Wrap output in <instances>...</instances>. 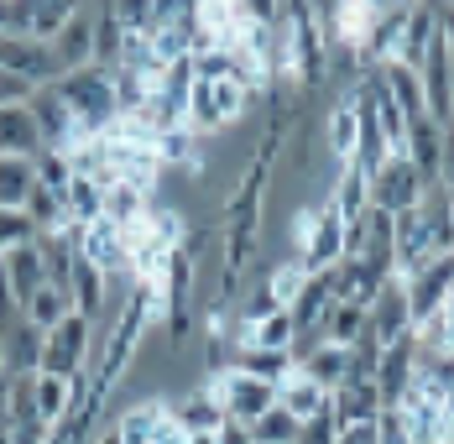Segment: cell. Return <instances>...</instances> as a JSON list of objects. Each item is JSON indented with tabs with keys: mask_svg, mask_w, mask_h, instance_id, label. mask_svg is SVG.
Here are the masks:
<instances>
[{
	"mask_svg": "<svg viewBox=\"0 0 454 444\" xmlns=\"http://www.w3.org/2000/svg\"><path fill=\"white\" fill-rule=\"evenodd\" d=\"M439 183L454 194V126H444V152H439Z\"/></svg>",
	"mask_w": 454,
	"mask_h": 444,
	"instance_id": "f6af8a7d",
	"label": "cell"
},
{
	"mask_svg": "<svg viewBox=\"0 0 454 444\" xmlns=\"http://www.w3.org/2000/svg\"><path fill=\"white\" fill-rule=\"evenodd\" d=\"M90 444H121V434H115V429H110V434H94Z\"/></svg>",
	"mask_w": 454,
	"mask_h": 444,
	"instance_id": "c3c4849f",
	"label": "cell"
},
{
	"mask_svg": "<svg viewBox=\"0 0 454 444\" xmlns=\"http://www.w3.org/2000/svg\"><path fill=\"white\" fill-rule=\"evenodd\" d=\"M345 235H350V225L334 210V199H324L318 210H303L298 215V262L309 272H329L334 262H345Z\"/></svg>",
	"mask_w": 454,
	"mask_h": 444,
	"instance_id": "7a4b0ae2",
	"label": "cell"
},
{
	"mask_svg": "<svg viewBox=\"0 0 454 444\" xmlns=\"http://www.w3.org/2000/svg\"><path fill=\"white\" fill-rule=\"evenodd\" d=\"M37 188V157H0V210H21Z\"/></svg>",
	"mask_w": 454,
	"mask_h": 444,
	"instance_id": "f1b7e54d",
	"label": "cell"
},
{
	"mask_svg": "<svg viewBox=\"0 0 454 444\" xmlns=\"http://www.w3.org/2000/svg\"><path fill=\"white\" fill-rule=\"evenodd\" d=\"M209 382H215V392L225 402V418H235V424H256L267 408H277L272 382H262V377H251V371H240V366H230V371L209 377Z\"/></svg>",
	"mask_w": 454,
	"mask_h": 444,
	"instance_id": "8992f818",
	"label": "cell"
},
{
	"mask_svg": "<svg viewBox=\"0 0 454 444\" xmlns=\"http://www.w3.org/2000/svg\"><path fill=\"white\" fill-rule=\"evenodd\" d=\"M27 110H32V121H37V131H43L47 152H79V126H74V110L63 105L58 84L32 89V94H27Z\"/></svg>",
	"mask_w": 454,
	"mask_h": 444,
	"instance_id": "52a82bcc",
	"label": "cell"
},
{
	"mask_svg": "<svg viewBox=\"0 0 454 444\" xmlns=\"http://www.w3.org/2000/svg\"><path fill=\"white\" fill-rule=\"evenodd\" d=\"M356 141H361V121H356V99H350V89L334 99V110H329V157L345 168V163H356Z\"/></svg>",
	"mask_w": 454,
	"mask_h": 444,
	"instance_id": "cb8c5ba5",
	"label": "cell"
},
{
	"mask_svg": "<svg viewBox=\"0 0 454 444\" xmlns=\"http://www.w3.org/2000/svg\"><path fill=\"white\" fill-rule=\"evenodd\" d=\"M277 402H282V408H287V413H293L298 424H309L314 413H324V408H329V392L318 387L314 377H303V371H293V377H287V382L277 387Z\"/></svg>",
	"mask_w": 454,
	"mask_h": 444,
	"instance_id": "4316f807",
	"label": "cell"
},
{
	"mask_svg": "<svg viewBox=\"0 0 454 444\" xmlns=\"http://www.w3.org/2000/svg\"><path fill=\"white\" fill-rule=\"evenodd\" d=\"M68 298H74V313L84 319H99L105 313V272L84 257H74V272H68Z\"/></svg>",
	"mask_w": 454,
	"mask_h": 444,
	"instance_id": "d4e9b609",
	"label": "cell"
},
{
	"mask_svg": "<svg viewBox=\"0 0 454 444\" xmlns=\"http://www.w3.org/2000/svg\"><path fill=\"white\" fill-rule=\"evenodd\" d=\"M43 131L32 121L27 105H5L0 110V157H43Z\"/></svg>",
	"mask_w": 454,
	"mask_h": 444,
	"instance_id": "d6986e66",
	"label": "cell"
},
{
	"mask_svg": "<svg viewBox=\"0 0 454 444\" xmlns=\"http://www.w3.org/2000/svg\"><path fill=\"white\" fill-rule=\"evenodd\" d=\"M412 371H418V340L403 335L397 345H387V351H381V366H376V387H381V402H387V408L408 398Z\"/></svg>",
	"mask_w": 454,
	"mask_h": 444,
	"instance_id": "5bb4252c",
	"label": "cell"
},
{
	"mask_svg": "<svg viewBox=\"0 0 454 444\" xmlns=\"http://www.w3.org/2000/svg\"><path fill=\"white\" fill-rule=\"evenodd\" d=\"M63 105L74 110V126H79V147L94 141L115 115H121V94H115V74L110 68H79V74H63L58 79Z\"/></svg>",
	"mask_w": 454,
	"mask_h": 444,
	"instance_id": "6da1fadb",
	"label": "cell"
},
{
	"mask_svg": "<svg viewBox=\"0 0 454 444\" xmlns=\"http://www.w3.org/2000/svg\"><path fill=\"white\" fill-rule=\"evenodd\" d=\"M63 210H68V225H94L99 215H105V188L94 183V178H79L74 173V183L63 188Z\"/></svg>",
	"mask_w": 454,
	"mask_h": 444,
	"instance_id": "f546056e",
	"label": "cell"
},
{
	"mask_svg": "<svg viewBox=\"0 0 454 444\" xmlns=\"http://www.w3.org/2000/svg\"><path fill=\"white\" fill-rule=\"evenodd\" d=\"M79 257L84 262H94L105 277H115V272H131V246H126V225H115V220H99L84 225L79 230Z\"/></svg>",
	"mask_w": 454,
	"mask_h": 444,
	"instance_id": "30bf717a",
	"label": "cell"
},
{
	"mask_svg": "<svg viewBox=\"0 0 454 444\" xmlns=\"http://www.w3.org/2000/svg\"><path fill=\"white\" fill-rule=\"evenodd\" d=\"M381 272H371L361 257H345V262L329 266V288H334V298L340 304H356V309H371L376 304V293H381Z\"/></svg>",
	"mask_w": 454,
	"mask_h": 444,
	"instance_id": "9a60e30c",
	"label": "cell"
},
{
	"mask_svg": "<svg viewBox=\"0 0 454 444\" xmlns=\"http://www.w3.org/2000/svg\"><path fill=\"white\" fill-rule=\"evenodd\" d=\"M439 152H444V126L418 115L408 126V157H412V168L423 173V183H439Z\"/></svg>",
	"mask_w": 454,
	"mask_h": 444,
	"instance_id": "44dd1931",
	"label": "cell"
},
{
	"mask_svg": "<svg viewBox=\"0 0 454 444\" xmlns=\"http://www.w3.org/2000/svg\"><path fill=\"white\" fill-rule=\"evenodd\" d=\"M152 215V194L141 188V183H115L110 194H105V220L115 225H137Z\"/></svg>",
	"mask_w": 454,
	"mask_h": 444,
	"instance_id": "d6a6232c",
	"label": "cell"
},
{
	"mask_svg": "<svg viewBox=\"0 0 454 444\" xmlns=\"http://www.w3.org/2000/svg\"><path fill=\"white\" fill-rule=\"evenodd\" d=\"M90 351H94V329L84 313H68L58 329H47L43 340V366L47 377H79V371H90Z\"/></svg>",
	"mask_w": 454,
	"mask_h": 444,
	"instance_id": "5b68a950",
	"label": "cell"
},
{
	"mask_svg": "<svg viewBox=\"0 0 454 444\" xmlns=\"http://www.w3.org/2000/svg\"><path fill=\"white\" fill-rule=\"evenodd\" d=\"M365 335V309H356V304H329V313H324V324H318V340H329V345H356Z\"/></svg>",
	"mask_w": 454,
	"mask_h": 444,
	"instance_id": "4dcf8cb0",
	"label": "cell"
},
{
	"mask_svg": "<svg viewBox=\"0 0 454 444\" xmlns=\"http://www.w3.org/2000/svg\"><path fill=\"white\" fill-rule=\"evenodd\" d=\"M37 183L63 194V188L74 183V163H68V152H43V157H37Z\"/></svg>",
	"mask_w": 454,
	"mask_h": 444,
	"instance_id": "60d3db41",
	"label": "cell"
},
{
	"mask_svg": "<svg viewBox=\"0 0 454 444\" xmlns=\"http://www.w3.org/2000/svg\"><path fill=\"white\" fill-rule=\"evenodd\" d=\"M298 371H303V377H314L324 392H334V387H345V377H350V351H345V345L318 340L314 351L298 361Z\"/></svg>",
	"mask_w": 454,
	"mask_h": 444,
	"instance_id": "603a6c76",
	"label": "cell"
},
{
	"mask_svg": "<svg viewBox=\"0 0 454 444\" xmlns=\"http://www.w3.org/2000/svg\"><path fill=\"white\" fill-rule=\"evenodd\" d=\"M105 5H110V16H115L126 32H146V27H152V5H157V0H105Z\"/></svg>",
	"mask_w": 454,
	"mask_h": 444,
	"instance_id": "b9f144b4",
	"label": "cell"
},
{
	"mask_svg": "<svg viewBox=\"0 0 454 444\" xmlns=\"http://www.w3.org/2000/svg\"><path fill=\"white\" fill-rule=\"evenodd\" d=\"M376 440L381 444H412V424H408V408H403V402H392V408L376 413Z\"/></svg>",
	"mask_w": 454,
	"mask_h": 444,
	"instance_id": "ab89813d",
	"label": "cell"
},
{
	"mask_svg": "<svg viewBox=\"0 0 454 444\" xmlns=\"http://www.w3.org/2000/svg\"><path fill=\"white\" fill-rule=\"evenodd\" d=\"M0 418H5V398H0Z\"/></svg>",
	"mask_w": 454,
	"mask_h": 444,
	"instance_id": "f907efd6",
	"label": "cell"
},
{
	"mask_svg": "<svg viewBox=\"0 0 454 444\" xmlns=\"http://www.w3.org/2000/svg\"><path fill=\"white\" fill-rule=\"evenodd\" d=\"M21 210H27V215H32V225H37V230H63V225H68V210H63V194H58V188H43V183H37V188H32V194H27V204H21Z\"/></svg>",
	"mask_w": 454,
	"mask_h": 444,
	"instance_id": "8d00e7d4",
	"label": "cell"
},
{
	"mask_svg": "<svg viewBox=\"0 0 454 444\" xmlns=\"http://www.w3.org/2000/svg\"><path fill=\"white\" fill-rule=\"evenodd\" d=\"M21 304H16V288H11V272H5V257H0V324L5 319H16Z\"/></svg>",
	"mask_w": 454,
	"mask_h": 444,
	"instance_id": "ee69618b",
	"label": "cell"
},
{
	"mask_svg": "<svg viewBox=\"0 0 454 444\" xmlns=\"http://www.w3.org/2000/svg\"><path fill=\"white\" fill-rule=\"evenodd\" d=\"M21 313H27V319H32V324L47 335V329H58V324L74 313V304H68V293H58V288L47 282V288H37V293L27 298V309H21Z\"/></svg>",
	"mask_w": 454,
	"mask_h": 444,
	"instance_id": "836d02e7",
	"label": "cell"
},
{
	"mask_svg": "<svg viewBox=\"0 0 454 444\" xmlns=\"http://www.w3.org/2000/svg\"><path fill=\"white\" fill-rule=\"evenodd\" d=\"M381 74H387V84H392V94L403 99L408 121H418V115H428V105H423V84H418V68H403V63H387Z\"/></svg>",
	"mask_w": 454,
	"mask_h": 444,
	"instance_id": "74e56055",
	"label": "cell"
},
{
	"mask_svg": "<svg viewBox=\"0 0 454 444\" xmlns=\"http://www.w3.org/2000/svg\"><path fill=\"white\" fill-rule=\"evenodd\" d=\"M403 282H408V298H412V319H428L454 288V251L434 257V262H423L412 277H403Z\"/></svg>",
	"mask_w": 454,
	"mask_h": 444,
	"instance_id": "8fae6325",
	"label": "cell"
},
{
	"mask_svg": "<svg viewBox=\"0 0 454 444\" xmlns=\"http://www.w3.org/2000/svg\"><path fill=\"white\" fill-rule=\"evenodd\" d=\"M0 398H5V424H32L37 418V371H5Z\"/></svg>",
	"mask_w": 454,
	"mask_h": 444,
	"instance_id": "83f0119b",
	"label": "cell"
},
{
	"mask_svg": "<svg viewBox=\"0 0 454 444\" xmlns=\"http://www.w3.org/2000/svg\"><path fill=\"white\" fill-rule=\"evenodd\" d=\"M215 444H256V440H251V424H235V418H225V424L215 429Z\"/></svg>",
	"mask_w": 454,
	"mask_h": 444,
	"instance_id": "bcb514c9",
	"label": "cell"
},
{
	"mask_svg": "<svg viewBox=\"0 0 454 444\" xmlns=\"http://www.w3.org/2000/svg\"><path fill=\"white\" fill-rule=\"evenodd\" d=\"M235 366L251 371V377H262V382H272V387H282V382L298 371V355L293 351H267V345H240V351H235Z\"/></svg>",
	"mask_w": 454,
	"mask_h": 444,
	"instance_id": "484cf974",
	"label": "cell"
},
{
	"mask_svg": "<svg viewBox=\"0 0 454 444\" xmlns=\"http://www.w3.org/2000/svg\"><path fill=\"white\" fill-rule=\"evenodd\" d=\"M43 329L27 319V313H16V319H5L0 324V361H5V371H37L43 366Z\"/></svg>",
	"mask_w": 454,
	"mask_h": 444,
	"instance_id": "7c38bea8",
	"label": "cell"
},
{
	"mask_svg": "<svg viewBox=\"0 0 454 444\" xmlns=\"http://www.w3.org/2000/svg\"><path fill=\"white\" fill-rule=\"evenodd\" d=\"M251 105V89L235 84V79H199L193 94H188V131L193 136H209V131H225L246 115Z\"/></svg>",
	"mask_w": 454,
	"mask_h": 444,
	"instance_id": "3957f363",
	"label": "cell"
},
{
	"mask_svg": "<svg viewBox=\"0 0 454 444\" xmlns=\"http://www.w3.org/2000/svg\"><path fill=\"white\" fill-rule=\"evenodd\" d=\"M52 58L63 74H79V68H94V0L52 37Z\"/></svg>",
	"mask_w": 454,
	"mask_h": 444,
	"instance_id": "4fadbf2b",
	"label": "cell"
},
{
	"mask_svg": "<svg viewBox=\"0 0 454 444\" xmlns=\"http://www.w3.org/2000/svg\"><path fill=\"white\" fill-rule=\"evenodd\" d=\"M381 408H387V402H381V387H376V382H345V387L329 392V413H334L340 429H350V424H376Z\"/></svg>",
	"mask_w": 454,
	"mask_h": 444,
	"instance_id": "e0dca14e",
	"label": "cell"
},
{
	"mask_svg": "<svg viewBox=\"0 0 454 444\" xmlns=\"http://www.w3.org/2000/svg\"><path fill=\"white\" fill-rule=\"evenodd\" d=\"M0 68H5V74H16L21 84H32V89L58 84V79H63V68H58V58H52V47L32 43V37H0Z\"/></svg>",
	"mask_w": 454,
	"mask_h": 444,
	"instance_id": "ba28073f",
	"label": "cell"
},
{
	"mask_svg": "<svg viewBox=\"0 0 454 444\" xmlns=\"http://www.w3.org/2000/svg\"><path fill=\"white\" fill-rule=\"evenodd\" d=\"M329 199H334V210L345 215V225L361 220L365 210H371V178H365L361 168H350V163H345V168H340V183H334V194H329Z\"/></svg>",
	"mask_w": 454,
	"mask_h": 444,
	"instance_id": "1f68e13d",
	"label": "cell"
},
{
	"mask_svg": "<svg viewBox=\"0 0 454 444\" xmlns=\"http://www.w3.org/2000/svg\"><path fill=\"white\" fill-rule=\"evenodd\" d=\"M298 444H340V424H334V413H329V408H324V413H314V418L303 424Z\"/></svg>",
	"mask_w": 454,
	"mask_h": 444,
	"instance_id": "7bdbcfd3",
	"label": "cell"
},
{
	"mask_svg": "<svg viewBox=\"0 0 454 444\" xmlns=\"http://www.w3.org/2000/svg\"><path fill=\"white\" fill-rule=\"evenodd\" d=\"M235 340L240 345H267V351H293L298 345V324H293L287 309H272V313H262V319H251V324H240Z\"/></svg>",
	"mask_w": 454,
	"mask_h": 444,
	"instance_id": "7402d4cb",
	"label": "cell"
},
{
	"mask_svg": "<svg viewBox=\"0 0 454 444\" xmlns=\"http://www.w3.org/2000/svg\"><path fill=\"white\" fill-rule=\"evenodd\" d=\"M423 173L412 168L408 152H392L376 173H371V210H387V215H408L423 204Z\"/></svg>",
	"mask_w": 454,
	"mask_h": 444,
	"instance_id": "277c9868",
	"label": "cell"
},
{
	"mask_svg": "<svg viewBox=\"0 0 454 444\" xmlns=\"http://www.w3.org/2000/svg\"><path fill=\"white\" fill-rule=\"evenodd\" d=\"M162 402H137V408H126L121 413V424H115V434H121V444H152V434H157V424H162Z\"/></svg>",
	"mask_w": 454,
	"mask_h": 444,
	"instance_id": "e575fe53",
	"label": "cell"
},
{
	"mask_svg": "<svg viewBox=\"0 0 454 444\" xmlns=\"http://www.w3.org/2000/svg\"><path fill=\"white\" fill-rule=\"evenodd\" d=\"M188 444H215V434H188Z\"/></svg>",
	"mask_w": 454,
	"mask_h": 444,
	"instance_id": "681fc988",
	"label": "cell"
},
{
	"mask_svg": "<svg viewBox=\"0 0 454 444\" xmlns=\"http://www.w3.org/2000/svg\"><path fill=\"white\" fill-rule=\"evenodd\" d=\"M5 257V272H11V288H16V304L27 309V298L47 288V262H43V246H16V251H0Z\"/></svg>",
	"mask_w": 454,
	"mask_h": 444,
	"instance_id": "ffe728a7",
	"label": "cell"
},
{
	"mask_svg": "<svg viewBox=\"0 0 454 444\" xmlns=\"http://www.w3.org/2000/svg\"><path fill=\"white\" fill-rule=\"evenodd\" d=\"M450 444H454V424H450Z\"/></svg>",
	"mask_w": 454,
	"mask_h": 444,
	"instance_id": "816d5d0a",
	"label": "cell"
},
{
	"mask_svg": "<svg viewBox=\"0 0 454 444\" xmlns=\"http://www.w3.org/2000/svg\"><path fill=\"white\" fill-rule=\"evenodd\" d=\"M365 324H371V335H376L381 345H397L403 335H412L418 319H412V298H408V282H403V277H397V282H392V277L381 282L376 304L365 309Z\"/></svg>",
	"mask_w": 454,
	"mask_h": 444,
	"instance_id": "9c48e42d",
	"label": "cell"
},
{
	"mask_svg": "<svg viewBox=\"0 0 454 444\" xmlns=\"http://www.w3.org/2000/svg\"><path fill=\"white\" fill-rule=\"evenodd\" d=\"M439 257V246H434V230L428 220L408 210V215H397V277H412L423 262H434Z\"/></svg>",
	"mask_w": 454,
	"mask_h": 444,
	"instance_id": "2e32d148",
	"label": "cell"
},
{
	"mask_svg": "<svg viewBox=\"0 0 454 444\" xmlns=\"http://www.w3.org/2000/svg\"><path fill=\"white\" fill-rule=\"evenodd\" d=\"M43 230L32 225L27 210H0V251H16V246H32Z\"/></svg>",
	"mask_w": 454,
	"mask_h": 444,
	"instance_id": "f35d334b",
	"label": "cell"
},
{
	"mask_svg": "<svg viewBox=\"0 0 454 444\" xmlns=\"http://www.w3.org/2000/svg\"><path fill=\"white\" fill-rule=\"evenodd\" d=\"M298 434H303V424L277 402V408H267L256 424H251V440L256 444H298Z\"/></svg>",
	"mask_w": 454,
	"mask_h": 444,
	"instance_id": "d590c367",
	"label": "cell"
},
{
	"mask_svg": "<svg viewBox=\"0 0 454 444\" xmlns=\"http://www.w3.org/2000/svg\"><path fill=\"white\" fill-rule=\"evenodd\" d=\"M47 440V424H11V444H43Z\"/></svg>",
	"mask_w": 454,
	"mask_h": 444,
	"instance_id": "7dc6e473",
	"label": "cell"
},
{
	"mask_svg": "<svg viewBox=\"0 0 454 444\" xmlns=\"http://www.w3.org/2000/svg\"><path fill=\"white\" fill-rule=\"evenodd\" d=\"M173 418H178L188 434H215V429L225 424V402H220V392H215V382L204 377L183 402H173Z\"/></svg>",
	"mask_w": 454,
	"mask_h": 444,
	"instance_id": "ac0fdd59",
	"label": "cell"
}]
</instances>
